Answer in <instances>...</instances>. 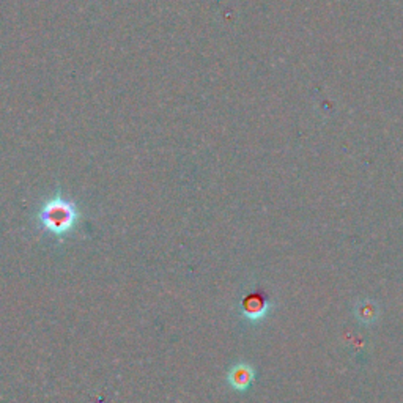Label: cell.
<instances>
[{
	"mask_svg": "<svg viewBox=\"0 0 403 403\" xmlns=\"http://www.w3.org/2000/svg\"><path fill=\"white\" fill-rule=\"evenodd\" d=\"M38 224L46 232L57 238L65 237L76 229L80 220V213L74 202L68 200L63 195L57 194L44 202L38 211Z\"/></svg>",
	"mask_w": 403,
	"mask_h": 403,
	"instance_id": "1",
	"label": "cell"
},
{
	"mask_svg": "<svg viewBox=\"0 0 403 403\" xmlns=\"http://www.w3.org/2000/svg\"><path fill=\"white\" fill-rule=\"evenodd\" d=\"M269 309H271V303L267 296H263L262 293H249V295L243 298L241 301V314L246 320H249L251 323H258L265 316L268 315Z\"/></svg>",
	"mask_w": 403,
	"mask_h": 403,
	"instance_id": "2",
	"label": "cell"
},
{
	"mask_svg": "<svg viewBox=\"0 0 403 403\" xmlns=\"http://www.w3.org/2000/svg\"><path fill=\"white\" fill-rule=\"evenodd\" d=\"M256 379V370L251 364H246V362H240V364H235L230 368L227 373V383L230 384V388L238 391V393H244L252 386Z\"/></svg>",
	"mask_w": 403,
	"mask_h": 403,
	"instance_id": "3",
	"label": "cell"
},
{
	"mask_svg": "<svg viewBox=\"0 0 403 403\" xmlns=\"http://www.w3.org/2000/svg\"><path fill=\"white\" fill-rule=\"evenodd\" d=\"M355 314L358 319L362 321V323H372V321L377 320L378 316V309L375 306V303L372 301H362L355 309Z\"/></svg>",
	"mask_w": 403,
	"mask_h": 403,
	"instance_id": "4",
	"label": "cell"
}]
</instances>
